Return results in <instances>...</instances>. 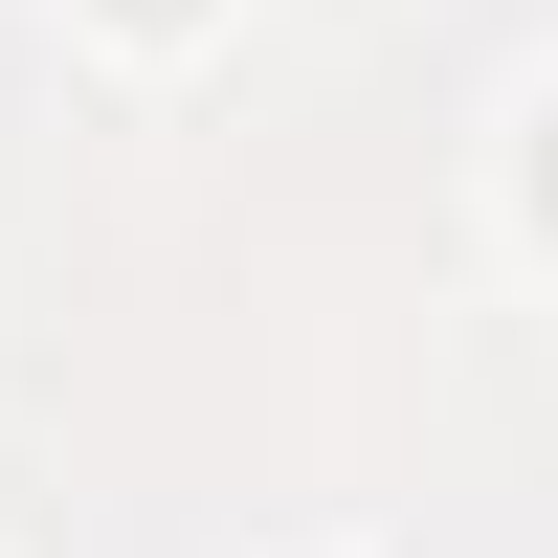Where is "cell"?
Listing matches in <instances>:
<instances>
[{"mask_svg":"<svg viewBox=\"0 0 558 558\" xmlns=\"http://www.w3.org/2000/svg\"><path fill=\"white\" fill-rule=\"evenodd\" d=\"M89 23H112V45H202L223 0H89Z\"/></svg>","mask_w":558,"mask_h":558,"instance_id":"cell-2","label":"cell"},{"mask_svg":"<svg viewBox=\"0 0 558 558\" xmlns=\"http://www.w3.org/2000/svg\"><path fill=\"white\" fill-rule=\"evenodd\" d=\"M291 558H357V536H291Z\"/></svg>","mask_w":558,"mask_h":558,"instance_id":"cell-3","label":"cell"},{"mask_svg":"<svg viewBox=\"0 0 558 558\" xmlns=\"http://www.w3.org/2000/svg\"><path fill=\"white\" fill-rule=\"evenodd\" d=\"M492 202H514V246L558 268V68L514 89V112H492Z\"/></svg>","mask_w":558,"mask_h":558,"instance_id":"cell-1","label":"cell"}]
</instances>
